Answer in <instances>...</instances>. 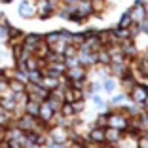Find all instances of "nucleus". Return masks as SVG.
Instances as JSON below:
<instances>
[{
  "label": "nucleus",
  "mask_w": 148,
  "mask_h": 148,
  "mask_svg": "<svg viewBox=\"0 0 148 148\" xmlns=\"http://www.w3.org/2000/svg\"><path fill=\"white\" fill-rule=\"evenodd\" d=\"M146 95H148V89H146V87H144L140 82H137L135 86H133L129 91H127V97H129V101H131V103H135V105H140Z\"/></svg>",
  "instance_id": "f257e3e1"
},
{
  "label": "nucleus",
  "mask_w": 148,
  "mask_h": 148,
  "mask_svg": "<svg viewBox=\"0 0 148 148\" xmlns=\"http://www.w3.org/2000/svg\"><path fill=\"white\" fill-rule=\"evenodd\" d=\"M17 13L21 15L23 19H32L36 15V6L34 0H21L17 6Z\"/></svg>",
  "instance_id": "f03ea898"
},
{
  "label": "nucleus",
  "mask_w": 148,
  "mask_h": 148,
  "mask_svg": "<svg viewBox=\"0 0 148 148\" xmlns=\"http://www.w3.org/2000/svg\"><path fill=\"white\" fill-rule=\"evenodd\" d=\"M86 91L84 87H76V86H66L65 87V103H74V101H80V99H86Z\"/></svg>",
  "instance_id": "7ed1b4c3"
},
{
  "label": "nucleus",
  "mask_w": 148,
  "mask_h": 148,
  "mask_svg": "<svg viewBox=\"0 0 148 148\" xmlns=\"http://www.w3.org/2000/svg\"><path fill=\"white\" fill-rule=\"evenodd\" d=\"M53 114H55V110L51 108V106L46 103V101H42L40 103V108H38V120L44 123V125H48L49 127V122H51V118H53Z\"/></svg>",
  "instance_id": "20e7f679"
},
{
  "label": "nucleus",
  "mask_w": 148,
  "mask_h": 148,
  "mask_svg": "<svg viewBox=\"0 0 148 148\" xmlns=\"http://www.w3.org/2000/svg\"><path fill=\"white\" fill-rule=\"evenodd\" d=\"M129 15H131V21L133 23H140L143 19H146V12H144V4L143 2H137L133 8H129Z\"/></svg>",
  "instance_id": "39448f33"
},
{
  "label": "nucleus",
  "mask_w": 148,
  "mask_h": 148,
  "mask_svg": "<svg viewBox=\"0 0 148 148\" xmlns=\"http://www.w3.org/2000/svg\"><path fill=\"white\" fill-rule=\"evenodd\" d=\"M125 135L123 131L120 129H114V127H105V143L108 144H118L122 140V137Z\"/></svg>",
  "instance_id": "423d86ee"
},
{
  "label": "nucleus",
  "mask_w": 148,
  "mask_h": 148,
  "mask_svg": "<svg viewBox=\"0 0 148 148\" xmlns=\"http://www.w3.org/2000/svg\"><path fill=\"white\" fill-rule=\"evenodd\" d=\"M40 86L44 87V89H48V91H51V89H55V87H59V78L57 76H51V74H46L42 72V78H40Z\"/></svg>",
  "instance_id": "0eeeda50"
},
{
  "label": "nucleus",
  "mask_w": 148,
  "mask_h": 148,
  "mask_svg": "<svg viewBox=\"0 0 148 148\" xmlns=\"http://www.w3.org/2000/svg\"><path fill=\"white\" fill-rule=\"evenodd\" d=\"M95 59H97V65L99 66H108L110 65V51H108V48L106 46H101L99 49L95 51Z\"/></svg>",
  "instance_id": "6e6552de"
},
{
  "label": "nucleus",
  "mask_w": 148,
  "mask_h": 148,
  "mask_svg": "<svg viewBox=\"0 0 148 148\" xmlns=\"http://www.w3.org/2000/svg\"><path fill=\"white\" fill-rule=\"evenodd\" d=\"M118 87V78H114V76H110V74H106L105 78L101 80V89L106 93H114Z\"/></svg>",
  "instance_id": "1a4fd4ad"
},
{
  "label": "nucleus",
  "mask_w": 148,
  "mask_h": 148,
  "mask_svg": "<svg viewBox=\"0 0 148 148\" xmlns=\"http://www.w3.org/2000/svg\"><path fill=\"white\" fill-rule=\"evenodd\" d=\"M87 139L95 140V143H105V127L91 125V129L87 131Z\"/></svg>",
  "instance_id": "9d476101"
},
{
  "label": "nucleus",
  "mask_w": 148,
  "mask_h": 148,
  "mask_svg": "<svg viewBox=\"0 0 148 148\" xmlns=\"http://www.w3.org/2000/svg\"><path fill=\"white\" fill-rule=\"evenodd\" d=\"M38 108H40V101L34 99H27L25 105H23V112L29 114V116H38Z\"/></svg>",
  "instance_id": "9b49d317"
},
{
  "label": "nucleus",
  "mask_w": 148,
  "mask_h": 148,
  "mask_svg": "<svg viewBox=\"0 0 148 148\" xmlns=\"http://www.w3.org/2000/svg\"><path fill=\"white\" fill-rule=\"evenodd\" d=\"M8 87H10V91H12L13 95H17V93L25 91L27 84L25 82H19V80H15V78H8Z\"/></svg>",
  "instance_id": "f8f14e48"
},
{
  "label": "nucleus",
  "mask_w": 148,
  "mask_h": 148,
  "mask_svg": "<svg viewBox=\"0 0 148 148\" xmlns=\"http://www.w3.org/2000/svg\"><path fill=\"white\" fill-rule=\"evenodd\" d=\"M8 31H10V25H2L0 23V46L8 44Z\"/></svg>",
  "instance_id": "ddd939ff"
},
{
  "label": "nucleus",
  "mask_w": 148,
  "mask_h": 148,
  "mask_svg": "<svg viewBox=\"0 0 148 148\" xmlns=\"http://www.w3.org/2000/svg\"><path fill=\"white\" fill-rule=\"evenodd\" d=\"M93 125H99V127H106V110H101L95 118V123Z\"/></svg>",
  "instance_id": "4468645a"
},
{
  "label": "nucleus",
  "mask_w": 148,
  "mask_h": 148,
  "mask_svg": "<svg viewBox=\"0 0 148 148\" xmlns=\"http://www.w3.org/2000/svg\"><path fill=\"white\" fill-rule=\"evenodd\" d=\"M131 25H133L131 15H129V12H125V13H123V17L120 19V27H131Z\"/></svg>",
  "instance_id": "2eb2a0df"
}]
</instances>
